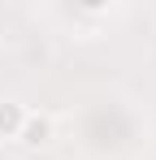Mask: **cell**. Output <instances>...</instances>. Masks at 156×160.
Instances as JSON below:
<instances>
[{"instance_id":"obj_1","label":"cell","mask_w":156,"mask_h":160,"mask_svg":"<svg viewBox=\"0 0 156 160\" xmlns=\"http://www.w3.org/2000/svg\"><path fill=\"white\" fill-rule=\"evenodd\" d=\"M52 138H56V121H52L48 112H26L18 143H22V147H30V152H39V147H48Z\"/></svg>"},{"instance_id":"obj_2","label":"cell","mask_w":156,"mask_h":160,"mask_svg":"<svg viewBox=\"0 0 156 160\" xmlns=\"http://www.w3.org/2000/svg\"><path fill=\"white\" fill-rule=\"evenodd\" d=\"M26 112H30V108H26V104H18V100H0V138H13V143H18Z\"/></svg>"}]
</instances>
